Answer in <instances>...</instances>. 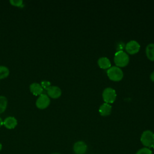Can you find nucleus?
Masks as SVG:
<instances>
[{
  "label": "nucleus",
  "mask_w": 154,
  "mask_h": 154,
  "mask_svg": "<svg viewBox=\"0 0 154 154\" xmlns=\"http://www.w3.org/2000/svg\"><path fill=\"white\" fill-rule=\"evenodd\" d=\"M114 61L116 66L122 67L128 65L129 61V57L128 54L123 51H119L116 52Z\"/></svg>",
  "instance_id": "1"
},
{
  "label": "nucleus",
  "mask_w": 154,
  "mask_h": 154,
  "mask_svg": "<svg viewBox=\"0 0 154 154\" xmlns=\"http://www.w3.org/2000/svg\"><path fill=\"white\" fill-rule=\"evenodd\" d=\"M140 140L145 147H153L154 146V133L150 130L144 131L141 135Z\"/></svg>",
  "instance_id": "2"
},
{
  "label": "nucleus",
  "mask_w": 154,
  "mask_h": 154,
  "mask_svg": "<svg viewBox=\"0 0 154 154\" xmlns=\"http://www.w3.org/2000/svg\"><path fill=\"white\" fill-rule=\"evenodd\" d=\"M106 72L108 78L113 81H119L123 77V72L122 70L116 66L109 67Z\"/></svg>",
  "instance_id": "3"
},
{
  "label": "nucleus",
  "mask_w": 154,
  "mask_h": 154,
  "mask_svg": "<svg viewBox=\"0 0 154 154\" xmlns=\"http://www.w3.org/2000/svg\"><path fill=\"white\" fill-rule=\"evenodd\" d=\"M102 97L105 103H113L116 99V92L114 89L111 87H107L104 89L102 93Z\"/></svg>",
  "instance_id": "4"
},
{
  "label": "nucleus",
  "mask_w": 154,
  "mask_h": 154,
  "mask_svg": "<svg viewBox=\"0 0 154 154\" xmlns=\"http://www.w3.org/2000/svg\"><path fill=\"white\" fill-rule=\"evenodd\" d=\"M50 101V99L48 95L42 94L37 98L35 102V105L38 108L43 109H45L49 105Z\"/></svg>",
  "instance_id": "5"
},
{
  "label": "nucleus",
  "mask_w": 154,
  "mask_h": 154,
  "mask_svg": "<svg viewBox=\"0 0 154 154\" xmlns=\"http://www.w3.org/2000/svg\"><path fill=\"white\" fill-rule=\"evenodd\" d=\"M125 50L129 54H135L137 53L140 48V45L138 42L135 40H131L125 45Z\"/></svg>",
  "instance_id": "6"
},
{
  "label": "nucleus",
  "mask_w": 154,
  "mask_h": 154,
  "mask_svg": "<svg viewBox=\"0 0 154 154\" xmlns=\"http://www.w3.org/2000/svg\"><path fill=\"white\" fill-rule=\"evenodd\" d=\"M73 149L76 154H84L87 152V146L84 141H78L74 144Z\"/></svg>",
  "instance_id": "7"
},
{
  "label": "nucleus",
  "mask_w": 154,
  "mask_h": 154,
  "mask_svg": "<svg viewBox=\"0 0 154 154\" xmlns=\"http://www.w3.org/2000/svg\"><path fill=\"white\" fill-rule=\"evenodd\" d=\"M61 93L62 91L60 88L55 85H51L47 90L48 95L53 99H57L60 97L61 95Z\"/></svg>",
  "instance_id": "8"
},
{
  "label": "nucleus",
  "mask_w": 154,
  "mask_h": 154,
  "mask_svg": "<svg viewBox=\"0 0 154 154\" xmlns=\"http://www.w3.org/2000/svg\"><path fill=\"white\" fill-rule=\"evenodd\" d=\"M3 125L6 128L12 129L17 126V121L15 117L10 116L5 119V120L3 121Z\"/></svg>",
  "instance_id": "9"
},
{
  "label": "nucleus",
  "mask_w": 154,
  "mask_h": 154,
  "mask_svg": "<svg viewBox=\"0 0 154 154\" xmlns=\"http://www.w3.org/2000/svg\"><path fill=\"white\" fill-rule=\"evenodd\" d=\"M29 90L32 94L35 96H40L42 94L43 88L41 86L40 84L37 82H33L29 85Z\"/></svg>",
  "instance_id": "10"
},
{
  "label": "nucleus",
  "mask_w": 154,
  "mask_h": 154,
  "mask_svg": "<svg viewBox=\"0 0 154 154\" xmlns=\"http://www.w3.org/2000/svg\"><path fill=\"white\" fill-rule=\"evenodd\" d=\"M111 109H112V106L111 105L107 103H104L100 106L99 108V112L101 116H107L110 114L111 112Z\"/></svg>",
  "instance_id": "11"
},
{
  "label": "nucleus",
  "mask_w": 154,
  "mask_h": 154,
  "mask_svg": "<svg viewBox=\"0 0 154 154\" xmlns=\"http://www.w3.org/2000/svg\"><path fill=\"white\" fill-rule=\"evenodd\" d=\"M97 64L100 68L103 69H108L111 67L110 60L105 57H100L97 61Z\"/></svg>",
  "instance_id": "12"
},
{
  "label": "nucleus",
  "mask_w": 154,
  "mask_h": 154,
  "mask_svg": "<svg viewBox=\"0 0 154 154\" xmlns=\"http://www.w3.org/2000/svg\"><path fill=\"white\" fill-rule=\"evenodd\" d=\"M147 57L152 61H154V43H149L146 48Z\"/></svg>",
  "instance_id": "13"
},
{
  "label": "nucleus",
  "mask_w": 154,
  "mask_h": 154,
  "mask_svg": "<svg viewBox=\"0 0 154 154\" xmlns=\"http://www.w3.org/2000/svg\"><path fill=\"white\" fill-rule=\"evenodd\" d=\"M7 106V99L4 96H0V113L5 111Z\"/></svg>",
  "instance_id": "14"
},
{
  "label": "nucleus",
  "mask_w": 154,
  "mask_h": 154,
  "mask_svg": "<svg viewBox=\"0 0 154 154\" xmlns=\"http://www.w3.org/2000/svg\"><path fill=\"white\" fill-rule=\"evenodd\" d=\"M10 73L8 67L4 66H0V79L7 78Z\"/></svg>",
  "instance_id": "15"
},
{
  "label": "nucleus",
  "mask_w": 154,
  "mask_h": 154,
  "mask_svg": "<svg viewBox=\"0 0 154 154\" xmlns=\"http://www.w3.org/2000/svg\"><path fill=\"white\" fill-rule=\"evenodd\" d=\"M135 154H152V152L149 148L143 147L138 150Z\"/></svg>",
  "instance_id": "16"
},
{
  "label": "nucleus",
  "mask_w": 154,
  "mask_h": 154,
  "mask_svg": "<svg viewBox=\"0 0 154 154\" xmlns=\"http://www.w3.org/2000/svg\"><path fill=\"white\" fill-rule=\"evenodd\" d=\"M41 86L42 87V88L45 90H48L51 85V82L49 81H46V80H43L41 81L40 83Z\"/></svg>",
  "instance_id": "17"
},
{
  "label": "nucleus",
  "mask_w": 154,
  "mask_h": 154,
  "mask_svg": "<svg viewBox=\"0 0 154 154\" xmlns=\"http://www.w3.org/2000/svg\"><path fill=\"white\" fill-rule=\"evenodd\" d=\"M10 3L13 6L20 7L23 4V1L22 0H10Z\"/></svg>",
  "instance_id": "18"
},
{
  "label": "nucleus",
  "mask_w": 154,
  "mask_h": 154,
  "mask_svg": "<svg viewBox=\"0 0 154 154\" xmlns=\"http://www.w3.org/2000/svg\"><path fill=\"white\" fill-rule=\"evenodd\" d=\"M125 47V46L124 45L123 43L121 42V43H118V45H117V49H119V51H123L122 49H123V48Z\"/></svg>",
  "instance_id": "19"
},
{
  "label": "nucleus",
  "mask_w": 154,
  "mask_h": 154,
  "mask_svg": "<svg viewBox=\"0 0 154 154\" xmlns=\"http://www.w3.org/2000/svg\"><path fill=\"white\" fill-rule=\"evenodd\" d=\"M150 79H151L152 81L154 82V71H153V72H152V73L150 74Z\"/></svg>",
  "instance_id": "20"
},
{
  "label": "nucleus",
  "mask_w": 154,
  "mask_h": 154,
  "mask_svg": "<svg viewBox=\"0 0 154 154\" xmlns=\"http://www.w3.org/2000/svg\"><path fill=\"white\" fill-rule=\"evenodd\" d=\"M3 125V120L0 117V127H1V126Z\"/></svg>",
  "instance_id": "21"
},
{
  "label": "nucleus",
  "mask_w": 154,
  "mask_h": 154,
  "mask_svg": "<svg viewBox=\"0 0 154 154\" xmlns=\"http://www.w3.org/2000/svg\"><path fill=\"white\" fill-rule=\"evenodd\" d=\"M2 144H1V143H0V151H1V149H2Z\"/></svg>",
  "instance_id": "22"
},
{
  "label": "nucleus",
  "mask_w": 154,
  "mask_h": 154,
  "mask_svg": "<svg viewBox=\"0 0 154 154\" xmlns=\"http://www.w3.org/2000/svg\"><path fill=\"white\" fill-rule=\"evenodd\" d=\"M52 154H61V153H53Z\"/></svg>",
  "instance_id": "23"
},
{
  "label": "nucleus",
  "mask_w": 154,
  "mask_h": 154,
  "mask_svg": "<svg viewBox=\"0 0 154 154\" xmlns=\"http://www.w3.org/2000/svg\"><path fill=\"white\" fill-rule=\"evenodd\" d=\"M153 150H154V146H153Z\"/></svg>",
  "instance_id": "24"
}]
</instances>
